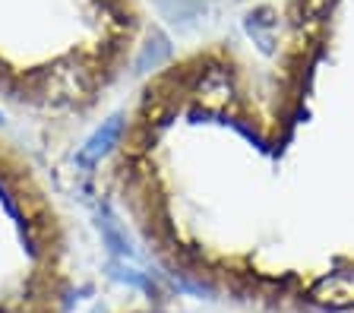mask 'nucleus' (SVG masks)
I'll return each instance as SVG.
<instances>
[{
  "label": "nucleus",
  "instance_id": "nucleus-1",
  "mask_svg": "<svg viewBox=\"0 0 354 313\" xmlns=\"http://www.w3.org/2000/svg\"><path fill=\"white\" fill-rule=\"evenodd\" d=\"M136 48L133 0H0V108H95Z\"/></svg>",
  "mask_w": 354,
  "mask_h": 313
},
{
  "label": "nucleus",
  "instance_id": "nucleus-2",
  "mask_svg": "<svg viewBox=\"0 0 354 313\" xmlns=\"http://www.w3.org/2000/svg\"><path fill=\"white\" fill-rule=\"evenodd\" d=\"M70 247L32 164L0 136V313H70Z\"/></svg>",
  "mask_w": 354,
  "mask_h": 313
},
{
  "label": "nucleus",
  "instance_id": "nucleus-3",
  "mask_svg": "<svg viewBox=\"0 0 354 313\" xmlns=\"http://www.w3.org/2000/svg\"><path fill=\"white\" fill-rule=\"evenodd\" d=\"M272 29H275V23L269 19V10H257V13H250V19H247V32L259 38V45H263L266 51L272 48V38H269Z\"/></svg>",
  "mask_w": 354,
  "mask_h": 313
},
{
  "label": "nucleus",
  "instance_id": "nucleus-4",
  "mask_svg": "<svg viewBox=\"0 0 354 313\" xmlns=\"http://www.w3.org/2000/svg\"><path fill=\"white\" fill-rule=\"evenodd\" d=\"M332 3H335V0H295L297 23H317V19H323Z\"/></svg>",
  "mask_w": 354,
  "mask_h": 313
},
{
  "label": "nucleus",
  "instance_id": "nucleus-5",
  "mask_svg": "<svg viewBox=\"0 0 354 313\" xmlns=\"http://www.w3.org/2000/svg\"><path fill=\"white\" fill-rule=\"evenodd\" d=\"M120 313H140V310H120Z\"/></svg>",
  "mask_w": 354,
  "mask_h": 313
}]
</instances>
